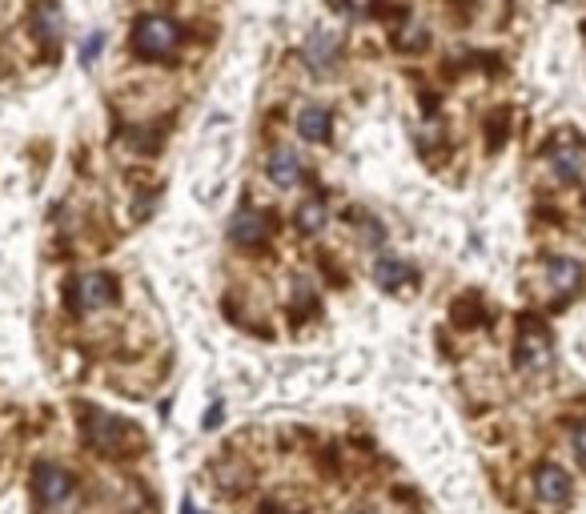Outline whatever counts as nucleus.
Instances as JSON below:
<instances>
[{
  "instance_id": "nucleus-1",
  "label": "nucleus",
  "mask_w": 586,
  "mask_h": 514,
  "mask_svg": "<svg viewBox=\"0 0 586 514\" xmlns=\"http://www.w3.org/2000/svg\"><path fill=\"white\" fill-rule=\"evenodd\" d=\"M177 25L169 21V17H145V21H137V29H133V49L141 53V57H149V61H157V57H169L173 53V45H177Z\"/></svg>"
},
{
  "instance_id": "nucleus-2",
  "label": "nucleus",
  "mask_w": 586,
  "mask_h": 514,
  "mask_svg": "<svg viewBox=\"0 0 586 514\" xmlns=\"http://www.w3.org/2000/svg\"><path fill=\"white\" fill-rule=\"evenodd\" d=\"M33 494H37V506H61V502H69L73 498V474L69 470H61V466H53V462H41L37 470H33Z\"/></svg>"
},
{
  "instance_id": "nucleus-17",
  "label": "nucleus",
  "mask_w": 586,
  "mask_h": 514,
  "mask_svg": "<svg viewBox=\"0 0 586 514\" xmlns=\"http://www.w3.org/2000/svg\"><path fill=\"white\" fill-rule=\"evenodd\" d=\"M97 49H101V37H89V41H85V49H81V57H85V61H93V53H97Z\"/></svg>"
},
{
  "instance_id": "nucleus-19",
  "label": "nucleus",
  "mask_w": 586,
  "mask_h": 514,
  "mask_svg": "<svg viewBox=\"0 0 586 514\" xmlns=\"http://www.w3.org/2000/svg\"><path fill=\"white\" fill-rule=\"evenodd\" d=\"M354 514H374V510H354Z\"/></svg>"
},
{
  "instance_id": "nucleus-15",
  "label": "nucleus",
  "mask_w": 586,
  "mask_h": 514,
  "mask_svg": "<svg viewBox=\"0 0 586 514\" xmlns=\"http://www.w3.org/2000/svg\"><path fill=\"white\" fill-rule=\"evenodd\" d=\"M293 217H298V229H302V233H318V229L326 225V201H322V197H306Z\"/></svg>"
},
{
  "instance_id": "nucleus-11",
  "label": "nucleus",
  "mask_w": 586,
  "mask_h": 514,
  "mask_svg": "<svg viewBox=\"0 0 586 514\" xmlns=\"http://www.w3.org/2000/svg\"><path fill=\"white\" fill-rule=\"evenodd\" d=\"M550 169H554V177H558V181H578V177H582V169H586V149H582V145H574V141L554 145V149H550Z\"/></svg>"
},
{
  "instance_id": "nucleus-18",
  "label": "nucleus",
  "mask_w": 586,
  "mask_h": 514,
  "mask_svg": "<svg viewBox=\"0 0 586 514\" xmlns=\"http://www.w3.org/2000/svg\"><path fill=\"white\" fill-rule=\"evenodd\" d=\"M181 514H197V510H193V502H189V498H185V506H181Z\"/></svg>"
},
{
  "instance_id": "nucleus-5",
  "label": "nucleus",
  "mask_w": 586,
  "mask_h": 514,
  "mask_svg": "<svg viewBox=\"0 0 586 514\" xmlns=\"http://www.w3.org/2000/svg\"><path fill=\"white\" fill-rule=\"evenodd\" d=\"M113 298H117V286H113L109 274H85V278L73 282V306L85 310V314L89 310H105Z\"/></svg>"
},
{
  "instance_id": "nucleus-13",
  "label": "nucleus",
  "mask_w": 586,
  "mask_h": 514,
  "mask_svg": "<svg viewBox=\"0 0 586 514\" xmlns=\"http://www.w3.org/2000/svg\"><path fill=\"white\" fill-rule=\"evenodd\" d=\"M298 133H302L306 141H326V137H330V113H326L322 105H306V109L298 113Z\"/></svg>"
},
{
  "instance_id": "nucleus-9",
  "label": "nucleus",
  "mask_w": 586,
  "mask_h": 514,
  "mask_svg": "<svg viewBox=\"0 0 586 514\" xmlns=\"http://www.w3.org/2000/svg\"><path fill=\"white\" fill-rule=\"evenodd\" d=\"M265 233H269V221H265L257 209H249V205H245V209H237V213H233L229 237H233L237 245H245V249H249V245H261V241H265Z\"/></svg>"
},
{
  "instance_id": "nucleus-6",
  "label": "nucleus",
  "mask_w": 586,
  "mask_h": 514,
  "mask_svg": "<svg viewBox=\"0 0 586 514\" xmlns=\"http://www.w3.org/2000/svg\"><path fill=\"white\" fill-rule=\"evenodd\" d=\"M550 354H554L550 334H546L542 326H526L522 338H518V366H522L526 374H538V370L550 366Z\"/></svg>"
},
{
  "instance_id": "nucleus-10",
  "label": "nucleus",
  "mask_w": 586,
  "mask_h": 514,
  "mask_svg": "<svg viewBox=\"0 0 586 514\" xmlns=\"http://www.w3.org/2000/svg\"><path fill=\"white\" fill-rule=\"evenodd\" d=\"M534 490H538L542 502H566V498H570V478H566L562 466L542 462V466L534 470Z\"/></svg>"
},
{
  "instance_id": "nucleus-7",
  "label": "nucleus",
  "mask_w": 586,
  "mask_h": 514,
  "mask_svg": "<svg viewBox=\"0 0 586 514\" xmlns=\"http://www.w3.org/2000/svg\"><path fill=\"white\" fill-rule=\"evenodd\" d=\"M265 173H269V181H273V185L289 189V185H298V181H302L306 165H302V157H298V153L281 145V149H273V153H269V161H265Z\"/></svg>"
},
{
  "instance_id": "nucleus-12",
  "label": "nucleus",
  "mask_w": 586,
  "mask_h": 514,
  "mask_svg": "<svg viewBox=\"0 0 586 514\" xmlns=\"http://www.w3.org/2000/svg\"><path fill=\"white\" fill-rule=\"evenodd\" d=\"M33 25H37L41 41L57 45V41H61V33H65V17H61V5H53V0H45V5H37V13H33Z\"/></svg>"
},
{
  "instance_id": "nucleus-16",
  "label": "nucleus",
  "mask_w": 586,
  "mask_h": 514,
  "mask_svg": "<svg viewBox=\"0 0 586 514\" xmlns=\"http://www.w3.org/2000/svg\"><path fill=\"white\" fill-rule=\"evenodd\" d=\"M574 450H578V458L586 462V418L574 426Z\"/></svg>"
},
{
  "instance_id": "nucleus-4",
  "label": "nucleus",
  "mask_w": 586,
  "mask_h": 514,
  "mask_svg": "<svg viewBox=\"0 0 586 514\" xmlns=\"http://www.w3.org/2000/svg\"><path fill=\"white\" fill-rule=\"evenodd\" d=\"M338 53H342V41H338V33H326V29H314L306 37V45H302V57L318 77L338 69Z\"/></svg>"
},
{
  "instance_id": "nucleus-14",
  "label": "nucleus",
  "mask_w": 586,
  "mask_h": 514,
  "mask_svg": "<svg viewBox=\"0 0 586 514\" xmlns=\"http://www.w3.org/2000/svg\"><path fill=\"white\" fill-rule=\"evenodd\" d=\"M374 278H378V286H382V290H398V286H406L414 274H410V266L402 262V257H378Z\"/></svg>"
},
{
  "instance_id": "nucleus-3",
  "label": "nucleus",
  "mask_w": 586,
  "mask_h": 514,
  "mask_svg": "<svg viewBox=\"0 0 586 514\" xmlns=\"http://www.w3.org/2000/svg\"><path fill=\"white\" fill-rule=\"evenodd\" d=\"M85 438H89V446L101 450V454H121V450H125V438H129V426H125L121 418H113V414L93 410V414L85 418Z\"/></svg>"
},
{
  "instance_id": "nucleus-8",
  "label": "nucleus",
  "mask_w": 586,
  "mask_h": 514,
  "mask_svg": "<svg viewBox=\"0 0 586 514\" xmlns=\"http://www.w3.org/2000/svg\"><path fill=\"white\" fill-rule=\"evenodd\" d=\"M546 282L558 298H570L578 286H582V266L574 262V257H550L546 262Z\"/></svg>"
}]
</instances>
